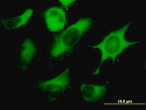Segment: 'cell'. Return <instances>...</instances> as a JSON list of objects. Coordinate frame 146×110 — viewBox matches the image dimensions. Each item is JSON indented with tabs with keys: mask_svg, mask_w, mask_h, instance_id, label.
Here are the masks:
<instances>
[{
	"mask_svg": "<svg viewBox=\"0 0 146 110\" xmlns=\"http://www.w3.org/2000/svg\"><path fill=\"white\" fill-rule=\"evenodd\" d=\"M71 83L72 69L67 67L53 78L37 81L35 87L50 102H54L66 92Z\"/></svg>",
	"mask_w": 146,
	"mask_h": 110,
	"instance_id": "cell-3",
	"label": "cell"
},
{
	"mask_svg": "<svg viewBox=\"0 0 146 110\" xmlns=\"http://www.w3.org/2000/svg\"><path fill=\"white\" fill-rule=\"evenodd\" d=\"M94 19L82 18L58 34L50 45L48 56L53 60L60 61L71 54L77 45L92 29Z\"/></svg>",
	"mask_w": 146,
	"mask_h": 110,
	"instance_id": "cell-1",
	"label": "cell"
},
{
	"mask_svg": "<svg viewBox=\"0 0 146 110\" xmlns=\"http://www.w3.org/2000/svg\"><path fill=\"white\" fill-rule=\"evenodd\" d=\"M38 45L31 36H27L20 44L18 52V65L22 68H27L31 65L37 56Z\"/></svg>",
	"mask_w": 146,
	"mask_h": 110,
	"instance_id": "cell-6",
	"label": "cell"
},
{
	"mask_svg": "<svg viewBox=\"0 0 146 110\" xmlns=\"http://www.w3.org/2000/svg\"><path fill=\"white\" fill-rule=\"evenodd\" d=\"M131 24V22H129L119 28L110 31L102 38L99 43L93 46V49L99 50L101 56L99 65L92 75L99 74L102 66L108 59H111L113 63H115L117 57L125 50L138 44L139 41H129L125 38V35Z\"/></svg>",
	"mask_w": 146,
	"mask_h": 110,
	"instance_id": "cell-2",
	"label": "cell"
},
{
	"mask_svg": "<svg viewBox=\"0 0 146 110\" xmlns=\"http://www.w3.org/2000/svg\"><path fill=\"white\" fill-rule=\"evenodd\" d=\"M59 3H60L61 5L62 6V8L63 9H68L69 8L70 6H72V5H74L75 3H76V1L75 0H66V1H59Z\"/></svg>",
	"mask_w": 146,
	"mask_h": 110,
	"instance_id": "cell-8",
	"label": "cell"
},
{
	"mask_svg": "<svg viewBox=\"0 0 146 110\" xmlns=\"http://www.w3.org/2000/svg\"><path fill=\"white\" fill-rule=\"evenodd\" d=\"M35 13L33 8H27L21 15L17 17L7 18H2L1 24L3 28L7 31H14L26 25L29 22Z\"/></svg>",
	"mask_w": 146,
	"mask_h": 110,
	"instance_id": "cell-7",
	"label": "cell"
},
{
	"mask_svg": "<svg viewBox=\"0 0 146 110\" xmlns=\"http://www.w3.org/2000/svg\"><path fill=\"white\" fill-rule=\"evenodd\" d=\"M79 89L83 101L89 104L100 102L108 93V87L106 85L82 83L80 85Z\"/></svg>",
	"mask_w": 146,
	"mask_h": 110,
	"instance_id": "cell-5",
	"label": "cell"
},
{
	"mask_svg": "<svg viewBox=\"0 0 146 110\" xmlns=\"http://www.w3.org/2000/svg\"><path fill=\"white\" fill-rule=\"evenodd\" d=\"M67 11L58 6H50L42 12V18L48 31L57 33L65 28L67 23Z\"/></svg>",
	"mask_w": 146,
	"mask_h": 110,
	"instance_id": "cell-4",
	"label": "cell"
}]
</instances>
